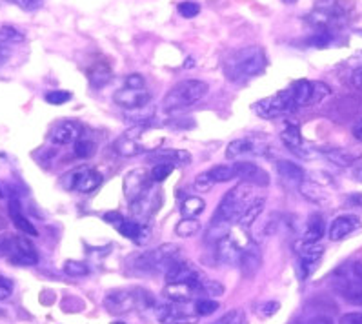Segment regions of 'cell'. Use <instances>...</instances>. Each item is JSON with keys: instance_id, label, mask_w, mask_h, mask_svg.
<instances>
[{"instance_id": "1", "label": "cell", "mask_w": 362, "mask_h": 324, "mask_svg": "<svg viewBox=\"0 0 362 324\" xmlns=\"http://www.w3.org/2000/svg\"><path fill=\"white\" fill-rule=\"evenodd\" d=\"M268 58L261 46H246L232 51L224 61V75L230 82H246L266 70Z\"/></svg>"}, {"instance_id": "2", "label": "cell", "mask_w": 362, "mask_h": 324, "mask_svg": "<svg viewBox=\"0 0 362 324\" xmlns=\"http://www.w3.org/2000/svg\"><path fill=\"white\" fill-rule=\"evenodd\" d=\"M257 197L258 195L255 193L254 185H249V182H240V185H237L235 188H232L226 195H224V199L220 201V204H218L217 211H215L213 220L237 224L240 217H242V213L254 204V201Z\"/></svg>"}, {"instance_id": "3", "label": "cell", "mask_w": 362, "mask_h": 324, "mask_svg": "<svg viewBox=\"0 0 362 324\" xmlns=\"http://www.w3.org/2000/svg\"><path fill=\"white\" fill-rule=\"evenodd\" d=\"M180 261V248L177 244H161L155 250L144 251L135 257V270L140 273H168L175 263Z\"/></svg>"}, {"instance_id": "4", "label": "cell", "mask_w": 362, "mask_h": 324, "mask_svg": "<svg viewBox=\"0 0 362 324\" xmlns=\"http://www.w3.org/2000/svg\"><path fill=\"white\" fill-rule=\"evenodd\" d=\"M206 93H208V84L202 82V80H182V82L175 84L173 88L168 92L162 106L166 111H180L201 101Z\"/></svg>"}, {"instance_id": "5", "label": "cell", "mask_w": 362, "mask_h": 324, "mask_svg": "<svg viewBox=\"0 0 362 324\" xmlns=\"http://www.w3.org/2000/svg\"><path fill=\"white\" fill-rule=\"evenodd\" d=\"M289 95H292L293 102L297 108H311L317 106L332 95V88L327 84L320 82V80H295L288 88Z\"/></svg>"}, {"instance_id": "6", "label": "cell", "mask_w": 362, "mask_h": 324, "mask_svg": "<svg viewBox=\"0 0 362 324\" xmlns=\"http://www.w3.org/2000/svg\"><path fill=\"white\" fill-rule=\"evenodd\" d=\"M0 251L15 264L20 266H33L39 263V254L30 239L18 235L0 237Z\"/></svg>"}, {"instance_id": "7", "label": "cell", "mask_w": 362, "mask_h": 324, "mask_svg": "<svg viewBox=\"0 0 362 324\" xmlns=\"http://www.w3.org/2000/svg\"><path fill=\"white\" fill-rule=\"evenodd\" d=\"M102 173L92 166H80L71 170L62 177V188L68 192H79V193H92L102 185Z\"/></svg>"}, {"instance_id": "8", "label": "cell", "mask_w": 362, "mask_h": 324, "mask_svg": "<svg viewBox=\"0 0 362 324\" xmlns=\"http://www.w3.org/2000/svg\"><path fill=\"white\" fill-rule=\"evenodd\" d=\"M299 108L293 102L288 89H284V92H279L271 96H266V99H262V101L254 104L255 113L262 118H270V120L271 118H280L286 117V115H292Z\"/></svg>"}, {"instance_id": "9", "label": "cell", "mask_w": 362, "mask_h": 324, "mask_svg": "<svg viewBox=\"0 0 362 324\" xmlns=\"http://www.w3.org/2000/svg\"><path fill=\"white\" fill-rule=\"evenodd\" d=\"M348 11L342 4H332V6H319L313 9L306 20L319 31H333L335 27H341L348 23Z\"/></svg>"}, {"instance_id": "10", "label": "cell", "mask_w": 362, "mask_h": 324, "mask_svg": "<svg viewBox=\"0 0 362 324\" xmlns=\"http://www.w3.org/2000/svg\"><path fill=\"white\" fill-rule=\"evenodd\" d=\"M144 295H140L139 289L130 288H117L108 292L104 297V308L111 316H124L130 311L137 310L140 306Z\"/></svg>"}, {"instance_id": "11", "label": "cell", "mask_w": 362, "mask_h": 324, "mask_svg": "<svg viewBox=\"0 0 362 324\" xmlns=\"http://www.w3.org/2000/svg\"><path fill=\"white\" fill-rule=\"evenodd\" d=\"M104 220L109 224H113L120 235L127 237L135 244L142 246L146 242H149V239H151V230L148 228V224H140L133 219H124L123 215L117 213V211L106 213Z\"/></svg>"}, {"instance_id": "12", "label": "cell", "mask_w": 362, "mask_h": 324, "mask_svg": "<svg viewBox=\"0 0 362 324\" xmlns=\"http://www.w3.org/2000/svg\"><path fill=\"white\" fill-rule=\"evenodd\" d=\"M149 124H137V126L130 127L123 137H118L115 140V149L118 155L123 157H137V155L149 151V146L146 144L142 137L148 132Z\"/></svg>"}, {"instance_id": "13", "label": "cell", "mask_w": 362, "mask_h": 324, "mask_svg": "<svg viewBox=\"0 0 362 324\" xmlns=\"http://www.w3.org/2000/svg\"><path fill=\"white\" fill-rule=\"evenodd\" d=\"M333 288L349 304H362V282L349 270H339L333 277Z\"/></svg>"}, {"instance_id": "14", "label": "cell", "mask_w": 362, "mask_h": 324, "mask_svg": "<svg viewBox=\"0 0 362 324\" xmlns=\"http://www.w3.org/2000/svg\"><path fill=\"white\" fill-rule=\"evenodd\" d=\"M151 175H149L148 171L144 168H135V170H130L124 175V182H123V188H124V197L127 199V202H133L137 199H140L142 195L151 189Z\"/></svg>"}, {"instance_id": "15", "label": "cell", "mask_w": 362, "mask_h": 324, "mask_svg": "<svg viewBox=\"0 0 362 324\" xmlns=\"http://www.w3.org/2000/svg\"><path fill=\"white\" fill-rule=\"evenodd\" d=\"M270 144L262 137H242V139L232 140L226 148V158L233 161L242 155H268Z\"/></svg>"}, {"instance_id": "16", "label": "cell", "mask_w": 362, "mask_h": 324, "mask_svg": "<svg viewBox=\"0 0 362 324\" xmlns=\"http://www.w3.org/2000/svg\"><path fill=\"white\" fill-rule=\"evenodd\" d=\"M204 280V273L195 264L189 263V261H182V258L179 263H175L166 273L168 285H173V282H196V285H201Z\"/></svg>"}, {"instance_id": "17", "label": "cell", "mask_w": 362, "mask_h": 324, "mask_svg": "<svg viewBox=\"0 0 362 324\" xmlns=\"http://www.w3.org/2000/svg\"><path fill=\"white\" fill-rule=\"evenodd\" d=\"M80 137H82V126L77 120H71V118H65V120L57 123L51 127V132H49V140L57 146L77 142Z\"/></svg>"}, {"instance_id": "18", "label": "cell", "mask_w": 362, "mask_h": 324, "mask_svg": "<svg viewBox=\"0 0 362 324\" xmlns=\"http://www.w3.org/2000/svg\"><path fill=\"white\" fill-rule=\"evenodd\" d=\"M115 104L120 106L123 110H140V108H146L151 101V93L146 88L142 89H131V88H123L115 92L113 95Z\"/></svg>"}, {"instance_id": "19", "label": "cell", "mask_w": 362, "mask_h": 324, "mask_svg": "<svg viewBox=\"0 0 362 324\" xmlns=\"http://www.w3.org/2000/svg\"><path fill=\"white\" fill-rule=\"evenodd\" d=\"M184 306L186 304H177V302L161 306L157 310V319L164 324H193L199 319V316L195 310H186Z\"/></svg>"}, {"instance_id": "20", "label": "cell", "mask_w": 362, "mask_h": 324, "mask_svg": "<svg viewBox=\"0 0 362 324\" xmlns=\"http://www.w3.org/2000/svg\"><path fill=\"white\" fill-rule=\"evenodd\" d=\"M202 282L196 285V282H173V285H166L164 288V297L170 299L171 302H177V304H188L189 301L201 294Z\"/></svg>"}, {"instance_id": "21", "label": "cell", "mask_w": 362, "mask_h": 324, "mask_svg": "<svg viewBox=\"0 0 362 324\" xmlns=\"http://www.w3.org/2000/svg\"><path fill=\"white\" fill-rule=\"evenodd\" d=\"M361 228V219L357 215H339L337 219L332 220L330 228H327V237L330 241L337 242L346 239L348 235L355 232V230Z\"/></svg>"}, {"instance_id": "22", "label": "cell", "mask_w": 362, "mask_h": 324, "mask_svg": "<svg viewBox=\"0 0 362 324\" xmlns=\"http://www.w3.org/2000/svg\"><path fill=\"white\" fill-rule=\"evenodd\" d=\"M262 266V254L255 242H248L242 248V254L239 258V268L244 277H254Z\"/></svg>"}, {"instance_id": "23", "label": "cell", "mask_w": 362, "mask_h": 324, "mask_svg": "<svg viewBox=\"0 0 362 324\" xmlns=\"http://www.w3.org/2000/svg\"><path fill=\"white\" fill-rule=\"evenodd\" d=\"M240 254H242V248L230 233L223 239H218L217 246H215V255L220 264H239Z\"/></svg>"}, {"instance_id": "24", "label": "cell", "mask_w": 362, "mask_h": 324, "mask_svg": "<svg viewBox=\"0 0 362 324\" xmlns=\"http://www.w3.org/2000/svg\"><path fill=\"white\" fill-rule=\"evenodd\" d=\"M324 155H326L327 161L333 162V164L339 168L355 166V164L362 158L361 151L349 148H332L327 149V151H324Z\"/></svg>"}, {"instance_id": "25", "label": "cell", "mask_w": 362, "mask_h": 324, "mask_svg": "<svg viewBox=\"0 0 362 324\" xmlns=\"http://www.w3.org/2000/svg\"><path fill=\"white\" fill-rule=\"evenodd\" d=\"M151 189H149L146 195H142L140 199L137 201L130 202V211L131 215L135 217L137 223L140 224H148L149 217L155 213V204H153V195H151Z\"/></svg>"}, {"instance_id": "26", "label": "cell", "mask_w": 362, "mask_h": 324, "mask_svg": "<svg viewBox=\"0 0 362 324\" xmlns=\"http://www.w3.org/2000/svg\"><path fill=\"white\" fill-rule=\"evenodd\" d=\"M9 219H11V223L15 224V228L20 230L24 235H31L35 237L37 233V228L33 226V223H30V219H27L26 215L22 213V208H20V202H18V199H11L9 201Z\"/></svg>"}, {"instance_id": "27", "label": "cell", "mask_w": 362, "mask_h": 324, "mask_svg": "<svg viewBox=\"0 0 362 324\" xmlns=\"http://www.w3.org/2000/svg\"><path fill=\"white\" fill-rule=\"evenodd\" d=\"M293 250L299 255L302 264H317L324 254V246L319 242H310V241H299L293 244Z\"/></svg>"}, {"instance_id": "28", "label": "cell", "mask_w": 362, "mask_h": 324, "mask_svg": "<svg viewBox=\"0 0 362 324\" xmlns=\"http://www.w3.org/2000/svg\"><path fill=\"white\" fill-rule=\"evenodd\" d=\"M277 173L280 175V179L293 182V185H301L302 180L306 179V173L299 164H295L293 161H277L275 164Z\"/></svg>"}, {"instance_id": "29", "label": "cell", "mask_w": 362, "mask_h": 324, "mask_svg": "<svg viewBox=\"0 0 362 324\" xmlns=\"http://www.w3.org/2000/svg\"><path fill=\"white\" fill-rule=\"evenodd\" d=\"M299 192L306 201L313 202V204H323L327 201V193L324 186H320L317 180H302L299 185Z\"/></svg>"}, {"instance_id": "30", "label": "cell", "mask_w": 362, "mask_h": 324, "mask_svg": "<svg viewBox=\"0 0 362 324\" xmlns=\"http://www.w3.org/2000/svg\"><path fill=\"white\" fill-rule=\"evenodd\" d=\"M280 139H282V142L286 146H288L289 149H292L293 154H302V133H301V127L297 126V124L293 123H286V126H284V130L280 132Z\"/></svg>"}, {"instance_id": "31", "label": "cell", "mask_w": 362, "mask_h": 324, "mask_svg": "<svg viewBox=\"0 0 362 324\" xmlns=\"http://www.w3.org/2000/svg\"><path fill=\"white\" fill-rule=\"evenodd\" d=\"M324 230H326V224H324L323 215L319 213L310 215V219H308V223H306L304 233H302V241L319 242L320 237H324Z\"/></svg>"}, {"instance_id": "32", "label": "cell", "mask_w": 362, "mask_h": 324, "mask_svg": "<svg viewBox=\"0 0 362 324\" xmlns=\"http://www.w3.org/2000/svg\"><path fill=\"white\" fill-rule=\"evenodd\" d=\"M87 77L92 80L95 88H102L104 84L111 80V68L108 66V62H95L89 70H87Z\"/></svg>"}, {"instance_id": "33", "label": "cell", "mask_w": 362, "mask_h": 324, "mask_svg": "<svg viewBox=\"0 0 362 324\" xmlns=\"http://www.w3.org/2000/svg\"><path fill=\"white\" fill-rule=\"evenodd\" d=\"M206 210V202L202 197H196V195H189L182 201L180 204V213H182L184 219H196L202 211Z\"/></svg>"}, {"instance_id": "34", "label": "cell", "mask_w": 362, "mask_h": 324, "mask_svg": "<svg viewBox=\"0 0 362 324\" xmlns=\"http://www.w3.org/2000/svg\"><path fill=\"white\" fill-rule=\"evenodd\" d=\"M155 158H161V162L182 164V166H188L192 162V155L186 149H161V151L155 154Z\"/></svg>"}, {"instance_id": "35", "label": "cell", "mask_w": 362, "mask_h": 324, "mask_svg": "<svg viewBox=\"0 0 362 324\" xmlns=\"http://www.w3.org/2000/svg\"><path fill=\"white\" fill-rule=\"evenodd\" d=\"M264 204H266V199L264 197L255 199L254 204H251V206H249L244 213H242V217H240L239 223L237 224L242 226V228H249V226H251V224H254L258 217H261L262 211H264Z\"/></svg>"}, {"instance_id": "36", "label": "cell", "mask_w": 362, "mask_h": 324, "mask_svg": "<svg viewBox=\"0 0 362 324\" xmlns=\"http://www.w3.org/2000/svg\"><path fill=\"white\" fill-rule=\"evenodd\" d=\"M208 173H210L215 182H227V180L237 179V171L233 164H217Z\"/></svg>"}, {"instance_id": "37", "label": "cell", "mask_w": 362, "mask_h": 324, "mask_svg": "<svg viewBox=\"0 0 362 324\" xmlns=\"http://www.w3.org/2000/svg\"><path fill=\"white\" fill-rule=\"evenodd\" d=\"M199 232H201V223H199V219H182L175 226L177 237H182V239L196 235Z\"/></svg>"}, {"instance_id": "38", "label": "cell", "mask_w": 362, "mask_h": 324, "mask_svg": "<svg viewBox=\"0 0 362 324\" xmlns=\"http://www.w3.org/2000/svg\"><path fill=\"white\" fill-rule=\"evenodd\" d=\"M73 151L79 158H89V157H93V155H95L96 144L93 142L92 139H84V137H80V139L75 142Z\"/></svg>"}, {"instance_id": "39", "label": "cell", "mask_w": 362, "mask_h": 324, "mask_svg": "<svg viewBox=\"0 0 362 324\" xmlns=\"http://www.w3.org/2000/svg\"><path fill=\"white\" fill-rule=\"evenodd\" d=\"M24 40V33L17 30L13 26H2L0 27V44L9 46V44H17V42H22Z\"/></svg>"}, {"instance_id": "40", "label": "cell", "mask_w": 362, "mask_h": 324, "mask_svg": "<svg viewBox=\"0 0 362 324\" xmlns=\"http://www.w3.org/2000/svg\"><path fill=\"white\" fill-rule=\"evenodd\" d=\"M175 170V164L171 162H158L153 166V170L149 171V175H151L153 182H162V180H166L168 177L173 173Z\"/></svg>"}, {"instance_id": "41", "label": "cell", "mask_w": 362, "mask_h": 324, "mask_svg": "<svg viewBox=\"0 0 362 324\" xmlns=\"http://www.w3.org/2000/svg\"><path fill=\"white\" fill-rule=\"evenodd\" d=\"M218 310V302L213 301V299H199L195 302V313L199 317H206L211 316L215 311Z\"/></svg>"}, {"instance_id": "42", "label": "cell", "mask_w": 362, "mask_h": 324, "mask_svg": "<svg viewBox=\"0 0 362 324\" xmlns=\"http://www.w3.org/2000/svg\"><path fill=\"white\" fill-rule=\"evenodd\" d=\"M332 31H319V33H315V35H311L310 39L306 40V44L313 46V48H326V46L332 44Z\"/></svg>"}, {"instance_id": "43", "label": "cell", "mask_w": 362, "mask_h": 324, "mask_svg": "<svg viewBox=\"0 0 362 324\" xmlns=\"http://www.w3.org/2000/svg\"><path fill=\"white\" fill-rule=\"evenodd\" d=\"M64 272L70 277H84L89 273V268H87L86 263H80V261H65Z\"/></svg>"}, {"instance_id": "44", "label": "cell", "mask_w": 362, "mask_h": 324, "mask_svg": "<svg viewBox=\"0 0 362 324\" xmlns=\"http://www.w3.org/2000/svg\"><path fill=\"white\" fill-rule=\"evenodd\" d=\"M213 324H248V319L242 310H230Z\"/></svg>"}, {"instance_id": "45", "label": "cell", "mask_w": 362, "mask_h": 324, "mask_svg": "<svg viewBox=\"0 0 362 324\" xmlns=\"http://www.w3.org/2000/svg\"><path fill=\"white\" fill-rule=\"evenodd\" d=\"M71 99V93L70 92H64V89H51L44 95V101L48 102L51 106H61L64 102H68Z\"/></svg>"}, {"instance_id": "46", "label": "cell", "mask_w": 362, "mask_h": 324, "mask_svg": "<svg viewBox=\"0 0 362 324\" xmlns=\"http://www.w3.org/2000/svg\"><path fill=\"white\" fill-rule=\"evenodd\" d=\"M201 294H202V295H210V299H211V297H218V295H223V294H224V286L220 285L218 280L206 279L204 282H202Z\"/></svg>"}, {"instance_id": "47", "label": "cell", "mask_w": 362, "mask_h": 324, "mask_svg": "<svg viewBox=\"0 0 362 324\" xmlns=\"http://www.w3.org/2000/svg\"><path fill=\"white\" fill-rule=\"evenodd\" d=\"M255 310H257L258 316L264 317V319H268V317H273L277 311L280 310V304L275 301H264V302H258Z\"/></svg>"}, {"instance_id": "48", "label": "cell", "mask_w": 362, "mask_h": 324, "mask_svg": "<svg viewBox=\"0 0 362 324\" xmlns=\"http://www.w3.org/2000/svg\"><path fill=\"white\" fill-rule=\"evenodd\" d=\"M195 189L196 192H201V193H206V192H210L211 188L215 186V180L211 179V175L206 171V173H201V175H196L195 177Z\"/></svg>"}, {"instance_id": "49", "label": "cell", "mask_w": 362, "mask_h": 324, "mask_svg": "<svg viewBox=\"0 0 362 324\" xmlns=\"http://www.w3.org/2000/svg\"><path fill=\"white\" fill-rule=\"evenodd\" d=\"M179 13L182 15L184 18H193L201 13V6L196 4V2H192V0H188V2H180Z\"/></svg>"}, {"instance_id": "50", "label": "cell", "mask_w": 362, "mask_h": 324, "mask_svg": "<svg viewBox=\"0 0 362 324\" xmlns=\"http://www.w3.org/2000/svg\"><path fill=\"white\" fill-rule=\"evenodd\" d=\"M124 84H126V88H131V89H142V88H146L144 77H142V75H139V73L127 75L126 80H124Z\"/></svg>"}, {"instance_id": "51", "label": "cell", "mask_w": 362, "mask_h": 324, "mask_svg": "<svg viewBox=\"0 0 362 324\" xmlns=\"http://www.w3.org/2000/svg\"><path fill=\"white\" fill-rule=\"evenodd\" d=\"M13 294V282L8 279V277L0 275V301H6V299L11 297Z\"/></svg>"}, {"instance_id": "52", "label": "cell", "mask_w": 362, "mask_h": 324, "mask_svg": "<svg viewBox=\"0 0 362 324\" xmlns=\"http://www.w3.org/2000/svg\"><path fill=\"white\" fill-rule=\"evenodd\" d=\"M279 224H280V215L273 213L270 219H268V223L264 224V230H262V233H264V235H273V233L277 232V228H279Z\"/></svg>"}, {"instance_id": "53", "label": "cell", "mask_w": 362, "mask_h": 324, "mask_svg": "<svg viewBox=\"0 0 362 324\" xmlns=\"http://www.w3.org/2000/svg\"><path fill=\"white\" fill-rule=\"evenodd\" d=\"M339 324H362V311H349L339 319Z\"/></svg>"}, {"instance_id": "54", "label": "cell", "mask_w": 362, "mask_h": 324, "mask_svg": "<svg viewBox=\"0 0 362 324\" xmlns=\"http://www.w3.org/2000/svg\"><path fill=\"white\" fill-rule=\"evenodd\" d=\"M17 4L20 8L27 9V11H35V9H39L42 6V0H17Z\"/></svg>"}, {"instance_id": "55", "label": "cell", "mask_w": 362, "mask_h": 324, "mask_svg": "<svg viewBox=\"0 0 362 324\" xmlns=\"http://www.w3.org/2000/svg\"><path fill=\"white\" fill-rule=\"evenodd\" d=\"M351 84H354L358 92H362V66L354 70V73H351Z\"/></svg>"}, {"instance_id": "56", "label": "cell", "mask_w": 362, "mask_h": 324, "mask_svg": "<svg viewBox=\"0 0 362 324\" xmlns=\"http://www.w3.org/2000/svg\"><path fill=\"white\" fill-rule=\"evenodd\" d=\"M11 193H13V188L6 182H0V199H6V197H11Z\"/></svg>"}, {"instance_id": "57", "label": "cell", "mask_w": 362, "mask_h": 324, "mask_svg": "<svg viewBox=\"0 0 362 324\" xmlns=\"http://www.w3.org/2000/svg\"><path fill=\"white\" fill-rule=\"evenodd\" d=\"M308 324H333V320L326 316H319V317H313Z\"/></svg>"}, {"instance_id": "58", "label": "cell", "mask_w": 362, "mask_h": 324, "mask_svg": "<svg viewBox=\"0 0 362 324\" xmlns=\"http://www.w3.org/2000/svg\"><path fill=\"white\" fill-rule=\"evenodd\" d=\"M351 273H354V275L362 282V264L361 263L351 264Z\"/></svg>"}, {"instance_id": "59", "label": "cell", "mask_w": 362, "mask_h": 324, "mask_svg": "<svg viewBox=\"0 0 362 324\" xmlns=\"http://www.w3.org/2000/svg\"><path fill=\"white\" fill-rule=\"evenodd\" d=\"M354 137L358 140V142H362V118L354 126Z\"/></svg>"}, {"instance_id": "60", "label": "cell", "mask_w": 362, "mask_h": 324, "mask_svg": "<svg viewBox=\"0 0 362 324\" xmlns=\"http://www.w3.org/2000/svg\"><path fill=\"white\" fill-rule=\"evenodd\" d=\"M354 177H355V180H358V182H362V161H358L357 164H355V168H354Z\"/></svg>"}, {"instance_id": "61", "label": "cell", "mask_w": 362, "mask_h": 324, "mask_svg": "<svg viewBox=\"0 0 362 324\" xmlns=\"http://www.w3.org/2000/svg\"><path fill=\"white\" fill-rule=\"evenodd\" d=\"M8 57H9V49H8V46L0 44V64H2V62L8 61Z\"/></svg>"}, {"instance_id": "62", "label": "cell", "mask_w": 362, "mask_h": 324, "mask_svg": "<svg viewBox=\"0 0 362 324\" xmlns=\"http://www.w3.org/2000/svg\"><path fill=\"white\" fill-rule=\"evenodd\" d=\"M284 2H286V4H295L297 0H284Z\"/></svg>"}, {"instance_id": "63", "label": "cell", "mask_w": 362, "mask_h": 324, "mask_svg": "<svg viewBox=\"0 0 362 324\" xmlns=\"http://www.w3.org/2000/svg\"><path fill=\"white\" fill-rule=\"evenodd\" d=\"M113 324H123V323H113Z\"/></svg>"}]
</instances>
